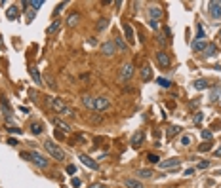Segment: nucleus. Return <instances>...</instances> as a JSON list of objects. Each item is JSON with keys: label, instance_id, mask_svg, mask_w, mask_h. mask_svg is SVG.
Wrapping results in <instances>:
<instances>
[{"label": "nucleus", "instance_id": "c03bdc74", "mask_svg": "<svg viewBox=\"0 0 221 188\" xmlns=\"http://www.w3.org/2000/svg\"><path fill=\"white\" fill-rule=\"evenodd\" d=\"M71 184H73L74 188H78V186L82 184V181H80V179H76V177H74V179H73V182H71Z\"/></svg>", "mask_w": 221, "mask_h": 188}, {"label": "nucleus", "instance_id": "f03ea898", "mask_svg": "<svg viewBox=\"0 0 221 188\" xmlns=\"http://www.w3.org/2000/svg\"><path fill=\"white\" fill-rule=\"evenodd\" d=\"M29 162H32L35 165H38L40 169H46L48 165H50V162L44 158V156H40V154L36 152V150H32V152H29Z\"/></svg>", "mask_w": 221, "mask_h": 188}, {"label": "nucleus", "instance_id": "9b49d317", "mask_svg": "<svg viewBox=\"0 0 221 188\" xmlns=\"http://www.w3.org/2000/svg\"><path fill=\"white\" fill-rule=\"evenodd\" d=\"M78 158H80V162H82V163L86 165V167H90V169H99L97 162H95V160H92L90 156H86V154H80Z\"/></svg>", "mask_w": 221, "mask_h": 188}, {"label": "nucleus", "instance_id": "4c0bfd02", "mask_svg": "<svg viewBox=\"0 0 221 188\" xmlns=\"http://www.w3.org/2000/svg\"><path fill=\"white\" fill-rule=\"evenodd\" d=\"M202 139L210 141V139H212V131H208V129H204V131H202Z\"/></svg>", "mask_w": 221, "mask_h": 188}, {"label": "nucleus", "instance_id": "6ab92c4d", "mask_svg": "<svg viewBox=\"0 0 221 188\" xmlns=\"http://www.w3.org/2000/svg\"><path fill=\"white\" fill-rule=\"evenodd\" d=\"M17 15H19V8L17 6H10L8 12H6V17L8 19H17Z\"/></svg>", "mask_w": 221, "mask_h": 188}, {"label": "nucleus", "instance_id": "a211bd4d", "mask_svg": "<svg viewBox=\"0 0 221 188\" xmlns=\"http://www.w3.org/2000/svg\"><path fill=\"white\" fill-rule=\"evenodd\" d=\"M124 184H126V188H143L141 181H137V179H131V177L124 181Z\"/></svg>", "mask_w": 221, "mask_h": 188}, {"label": "nucleus", "instance_id": "2f4dec72", "mask_svg": "<svg viewBox=\"0 0 221 188\" xmlns=\"http://www.w3.org/2000/svg\"><path fill=\"white\" fill-rule=\"evenodd\" d=\"M0 106H2L4 110H6V114H10V105H8V99H0Z\"/></svg>", "mask_w": 221, "mask_h": 188}, {"label": "nucleus", "instance_id": "0eeeda50", "mask_svg": "<svg viewBox=\"0 0 221 188\" xmlns=\"http://www.w3.org/2000/svg\"><path fill=\"white\" fill-rule=\"evenodd\" d=\"M156 63L160 65L162 69H168V67H170V63H172V61H170V55L166 53V51H162V50L156 51Z\"/></svg>", "mask_w": 221, "mask_h": 188}, {"label": "nucleus", "instance_id": "a18cd8bd", "mask_svg": "<svg viewBox=\"0 0 221 188\" xmlns=\"http://www.w3.org/2000/svg\"><path fill=\"white\" fill-rule=\"evenodd\" d=\"M8 131H10V133H14V135H17V133L21 135V129H19V127H10Z\"/></svg>", "mask_w": 221, "mask_h": 188}, {"label": "nucleus", "instance_id": "de8ad7c7", "mask_svg": "<svg viewBox=\"0 0 221 188\" xmlns=\"http://www.w3.org/2000/svg\"><path fill=\"white\" fill-rule=\"evenodd\" d=\"M74 171H76V167H74V165H69V167H67V173H69V175H73Z\"/></svg>", "mask_w": 221, "mask_h": 188}, {"label": "nucleus", "instance_id": "f257e3e1", "mask_svg": "<svg viewBox=\"0 0 221 188\" xmlns=\"http://www.w3.org/2000/svg\"><path fill=\"white\" fill-rule=\"evenodd\" d=\"M44 148H46V152L50 154L53 160H57V162H65V160H67V156H65V152L59 148V145H55V142L50 141V139L44 142Z\"/></svg>", "mask_w": 221, "mask_h": 188}, {"label": "nucleus", "instance_id": "f3484780", "mask_svg": "<svg viewBox=\"0 0 221 188\" xmlns=\"http://www.w3.org/2000/svg\"><path fill=\"white\" fill-rule=\"evenodd\" d=\"M202 53H204V57H214V55L217 53V46H215V44H208Z\"/></svg>", "mask_w": 221, "mask_h": 188}, {"label": "nucleus", "instance_id": "aec40b11", "mask_svg": "<svg viewBox=\"0 0 221 188\" xmlns=\"http://www.w3.org/2000/svg\"><path fill=\"white\" fill-rule=\"evenodd\" d=\"M113 42H115V46H116V50H118V51H126V48H128V46H126V42H124V38H120V36H116V38H115Z\"/></svg>", "mask_w": 221, "mask_h": 188}, {"label": "nucleus", "instance_id": "a19ab883", "mask_svg": "<svg viewBox=\"0 0 221 188\" xmlns=\"http://www.w3.org/2000/svg\"><path fill=\"white\" fill-rule=\"evenodd\" d=\"M208 167H210V162H206V160L198 163V169H208Z\"/></svg>", "mask_w": 221, "mask_h": 188}, {"label": "nucleus", "instance_id": "8fccbe9b", "mask_svg": "<svg viewBox=\"0 0 221 188\" xmlns=\"http://www.w3.org/2000/svg\"><path fill=\"white\" fill-rule=\"evenodd\" d=\"M8 145H10V146H15L17 141H15V139H8Z\"/></svg>", "mask_w": 221, "mask_h": 188}, {"label": "nucleus", "instance_id": "72a5a7b5", "mask_svg": "<svg viewBox=\"0 0 221 188\" xmlns=\"http://www.w3.org/2000/svg\"><path fill=\"white\" fill-rule=\"evenodd\" d=\"M202 120H204V114H202V112H196V114H194V118H193L194 124H200Z\"/></svg>", "mask_w": 221, "mask_h": 188}, {"label": "nucleus", "instance_id": "423d86ee", "mask_svg": "<svg viewBox=\"0 0 221 188\" xmlns=\"http://www.w3.org/2000/svg\"><path fill=\"white\" fill-rule=\"evenodd\" d=\"M179 163H181V160H177V158H172V160H164V162H160L158 163V167L160 169H177L179 167Z\"/></svg>", "mask_w": 221, "mask_h": 188}, {"label": "nucleus", "instance_id": "5701e85b", "mask_svg": "<svg viewBox=\"0 0 221 188\" xmlns=\"http://www.w3.org/2000/svg\"><path fill=\"white\" fill-rule=\"evenodd\" d=\"M53 124L57 126V127H61V129H65V133H69V131H71V126L65 124V122H61L59 118H53Z\"/></svg>", "mask_w": 221, "mask_h": 188}, {"label": "nucleus", "instance_id": "7ed1b4c3", "mask_svg": "<svg viewBox=\"0 0 221 188\" xmlns=\"http://www.w3.org/2000/svg\"><path fill=\"white\" fill-rule=\"evenodd\" d=\"M131 76H134V65H131V63L122 65V67H120V72H118V78L122 82H126V80L131 78Z\"/></svg>", "mask_w": 221, "mask_h": 188}, {"label": "nucleus", "instance_id": "09e8293b", "mask_svg": "<svg viewBox=\"0 0 221 188\" xmlns=\"http://www.w3.org/2000/svg\"><path fill=\"white\" fill-rule=\"evenodd\" d=\"M193 173H194V169H185V173H183V175H185V177H191Z\"/></svg>", "mask_w": 221, "mask_h": 188}, {"label": "nucleus", "instance_id": "c9c22d12", "mask_svg": "<svg viewBox=\"0 0 221 188\" xmlns=\"http://www.w3.org/2000/svg\"><path fill=\"white\" fill-rule=\"evenodd\" d=\"M181 145H183V146H189V145H191V137H189V135H183V137H181Z\"/></svg>", "mask_w": 221, "mask_h": 188}, {"label": "nucleus", "instance_id": "473e14b6", "mask_svg": "<svg viewBox=\"0 0 221 188\" xmlns=\"http://www.w3.org/2000/svg\"><path fill=\"white\" fill-rule=\"evenodd\" d=\"M156 84H160L162 87H170V86H172V82L166 80V78H156Z\"/></svg>", "mask_w": 221, "mask_h": 188}, {"label": "nucleus", "instance_id": "bb28decb", "mask_svg": "<svg viewBox=\"0 0 221 188\" xmlns=\"http://www.w3.org/2000/svg\"><path fill=\"white\" fill-rule=\"evenodd\" d=\"M177 133H181V127H179V126H172V127L168 129V137H170V139H172V137H175Z\"/></svg>", "mask_w": 221, "mask_h": 188}, {"label": "nucleus", "instance_id": "20e7f679", "mask_svg": "<svg viewBox=\"0 0 221 188\" xmlns=\"http://www.w3.org/2000/svg\"><path fill=\"white\" fill-rule=\"evenodd\" d=\"M101 53L105 55V57H113V55L116 53V46H115V42L113 40H107L101 44Z\"/></svg>", "mask_w": 221, "mask_h": 188}, {"label": "nucleus", "instance_id": "39448f33", "mask_svg": "<svg viewBox=\"0 0 221 188\" xmlns=\"http://www.w3.org/2000/svg\"><path fill=\"white\" fill-rule=\"evenodd\" d=\"M111 106V99L101 95V97H95V110H99V112H103V110H107Z\"/></svg>", "mask_w": 221, "mask_h": 188}, {"label": "nucleus", "instance_id": "393cba45", "mask_svg": "<svg viewBox=\"0 0 221 188\" xmlns=\"http://www.w3.org/2000/svg\"><path fill=\"white\" fill-rule=\"evenodd\" d=\"M107 27H109V19L103 17V19H99V21H97V27H95V29H97V30H105Z\"/></svg>", "mask_w": 221, "mask_h": 188}, {"label": "nucleus", "instance_id": "1a4fd4ad", "mask_svg": "<svg viewBox=\"0 0 221 188\" xmlns=\"http://www.w3.org/2000/svg\"><path fill=\"white\" fill-rule=\"evenodd\" d=\"M122 30H124V34H126V40L130 42V44H134L136 42V34H134V29H131V25L130 23H122Z\"/></svg>", "mask_w": 221, "mask_h": 188}, {"label": "nucleus", "instance_id": "49530a36", "mask_svg": "<svg viewBox=\"0 0 221 188\" xmlns=\"http://www.w3.org/2000/svg\"><path fill=\"white\" fill-rule=\"evenodd\" d=\"M149 27H151V29H156V27H158V23H156L154 19H149Z\"/></svg>", "mask_w": 221, "mask_h": 188}, {"label": "nucleus", "instance_id": "37998d69", "mask_svg": "<svg viewBox=\"0 0 221 188\" xmlns=\"http://www.w3.org/2000/svg\"><path fill=\"white\" fill-rule=\"evenodd\" d=\"M158 44L160 46H166V34H158Z\"/></svg>", "mask_w": 221, "mask_h": 188}, {"label": "nucleus", "instance_id": "c756f323", "mask_svg": "<svg viewBox=\"0 0 221 188\" xmlns=\"http://www.w3.org/2000/svg\"><path fill=\"white\" fill-rule=\"evenodd\" d=\"M194 87H196V90H206V87H208V82H206V80H196V82H194Z\"/></svg>", "mask_w": 221, "mask_h": 188}, {"label": "nucleus", "instance_id": "a878e982", "mask_svg": "<svg viewBox=\"0 0 221 188\" xmlns=\"http://www.w3.org/2000/svg\"><path fill=\"white\" fill-rule=\"evenodd\" d=\"M59 27H61V21H53V23H52V25L48 27V30H46V32H48V34H53V32L57 30Z\"/></svg>", "mask_w": 221, "mask_h": 188}, {"label": "nucleus", "instance_id": "412c9836", "mask_svg": "<svg viewBox=\"0 0 221 188\" xmlns=\"http://www.w3.org/2000/svg\"><path fill=\"white\" fill-rule=\"evenodd\" d=\"M206 46H208V44H206L204 40H194V42H193V50H194V51H204Z\"/></svg>", "mask_w": 221, "mask_h": 188}, {"label": "nucleus", "instance_id": "7c9ffc66", "mask_svg": "<svg viewBox=\"0 0 221 188\" xmlns=\"http://www.w3.org/2000/svg\"><path fill=\"white\" fill-rule=\"evenodd\" d=\"M204 38V29H202V25H198L196 27V38L194 40H202Z\"/></svg>", "mask_w": 221, "mask_h": 188}, {"label": "nucleus", "instance_id": "dca6fc26", "mask_svg": "<svg viewBox=\"0 0 221 188\" xmlns=\"http://www.w3.org/2000/svg\"><path fill=\"white\" fill-rule=\"evenodd\" d=\"M151 78H152V70H151L149 65H145V67L141 69V80H143V82H149Z\"/></svg>", "mask_w": 221, "mask_h": 188}, {"label": "nucleus", "instance_id": "f704fd0d", "mask_svg": "<svg viewBox=\"0 0 221 188\" xmlns=\"http://www.w3.org/2000/svg\"><path fill=\"white\" fill-rule=\"evenodd\" d=\"M65 6H67V2H61V4H59L57 8H55V10H53V15H57V14H61V12H63V8H65Z\"/></svg>", "mask_w": 221, "mask_h": 188}, {"label": "nucleus", "instance_id": "2eb2a0df", "mask_svg": "<svg viewBox=\"0 0 221 188\" xmlns=\"http://www.w3.org/2000/svg\"><path fill=\"white\" fill-rule=\"evenodd\" d=\"M29 129H31V133H32V135H40L42 131H44V126L40 124V122H31Z\"/></svg>", "mask_w": 221, "mask_h": 188}, {"label": "nucleus", "instance_id": "f8f14e48", "mask_svg": "<svg viewBox=\"0 0 221 188\" xmlns=\"http://www.w3.org/2000/svg\"><path fill=\"white\" fill-rule=\"evenodd\" d=\"M149 15H151V19H154V21H156V19H160L162 17V8L160 6H149Z\"/></svg>", "mask_w": 221, "mask_h": 188}, {"label": "nucleus", "instance_id": "ddd939ff", "mask_svg": "<svg viewBox=\"0 0 221 188\" xmlns=\"http://www.w3.org/2000/svg\"><path fill=\"white\" fill-rule=\"evenodd\" d=\"M82 105H84L86 108H90V110H95V97L84 95V97H82Z\"/></svg>", "mask_w": 221, "mask_h": 188}, {"label": "nucleus", "instance_id": "ea45409f", "mask_svg": "<svg viewBox=\"0 0 221 188\" xmlns=\"http://www.w3.org/2000/svg\"><path fill=\"white\" fill-rule=\"evenodd\" d=\"M217 97H219V87L212 90V101H217Z\"/></svg>", "mask_w": 221, "mask_h": 188}, {"label": "nucleus", "instance_id": "3c124183", "mask_svg": "<svg viewBox=\"0 0 221 188\" xmlns=\"http://www.w3.org/2000/svg\"><path fill=\"white\" fill-rule=\"evenodd\" d=\"M32 17H35V12H29V15H27V21H32Z\"/></svg>", "mask_w": 221, "mask_h": 188}, {"label": "nucleus", "instance_id": "c85d7f7f", "mask_svg": "<svg viewBox=\"0 0 221 188\" xmlns=\"http://www.w3.org/2000/svg\"><path fill=\"white\" fill-rule=\"evenodd\" d=\"M31 76H32V80H35V84H42V78H40L36 69H31Z\"/></svg>", "mask_w": 221, "mask_h": 188}, {"label": "nucleus", "instance_id": "b1692460", "mask_svg": "<svg viewBox=\"0 0 221 188\" xmlns=\"http://www.w3.org/2000/svg\"><path fill=\"white\" fill-rule=\"evenodd\" d=\"M137 175H139V179H151V177L154 175L151 169H139L137 171Z\"/></svg>", "mask_w": 221, "mask_h": 188}, {"label": "nucleus", "instance_id": "6e6552de", "mask_svg": "<svg viewBox=\"0 0 221 188\" xmlns=\"http://www.w3.org/2000/svg\"><path fill=\"white\" fill-rule=\"evenodd\" d=\"M48 103H50V106L55 110V112H59V114H63V110L67 108V106H65V103L61 101L59 97H52V99H48Z\"/></svg>", "mask_w": 221, "mask_h": 188}, {"label": "nucleus", "instance_id": "4468645a", "mask_svg": "<svg viewBox=\"0 0 221 188\" xmlns=\"http://www.w3.org/2000/svg\"><path fill=\"white\" fill-rule=\"evenodd\" d=\"M143 141H145V133H143V131H137V133L134 135V137H131V146H141V142Z\"/></svg>", "mask_w": 221, "mask_h": 188}, {"label": "nucleus", "instance_id": "603ef678", "mask_svg": "<svg viewBox=\"0 0 221 188\" xmlns=\"http://www.w3.org/2000/svg\"><path fill=\"white\" fill-rule=\"evenodd\" d=\"M90 188H105V186H103V184H92Z\"/></svg>", "mask_w": 221, "mask_h": 188}, {"label": "nucleus", "instance_id": "4be33fe9", "mask_svg": "<svg viewBox=\"0 0 221 188\" xmlns=\"http://www.w3.org/2000/svg\"><path fill=\"white\" fill-rule=\"evenodd\" d=\"M78 21H80V14H73V15H69V19H67V25H69V27H74V25H78Z\"/></svg>", "mask_w": 221, "mask_h": 188}, {"label": "nucleus", "instance_id": "cd10ccee", "mask_svg": "<svg viewBox=\"0 0 221 188\" xmlns=\"http://www.w3.org/2000/svg\"><path fill=\"white\" fill-rule=\"evenodd\" d=\"M147 162L149 163H160V156H158V154H147Z\"/></svg>", "mask_w": 221, "mask_h": 188}, {"label": "nucleus", "instance_id": "e433bc0d", "mask_svg": "<svg viewBox=\"0 0 221 188\" xmlns=\"http://www.w3.org/2000/svg\"><path fill=\"white\" fill-rule=\"evenodd\" d=\"M210 148H212V145H208V142H206V145H200V146H198V152H208Z\"/></svg>", "mask_w": 221, "mask_h": 188}, {"label": "nucleus", "instance_id": "58836bf2", "mask_svg": "<svg viewBox=\"0 0 221 188\" xmlns=\"http://www.w3.org/2000/svg\"><path fill=\"white\" fill-rule=\"evenodd\" d=\"M42 4H44L42 0H36V2H35V0H32V2H29V6H32V8H35V10H36V8H40Z\"/></svg>", "mask_w": 221, "mask_h": 188}, {"label": "nucleus", "instance_id": "79ce46f5", "mask_svg": "<svg viewBox=\"0 0 221 188\" xmlns=\"http://www.w3.org/2000/svg\"><path fill=\"white\" fill-rule=\"evenodd\" d=\"M101 122V116H90V124H99Z\"/></svg>", "mask_w": 221, "mask_h": 188}, {"label": "nucleus", "instance_id": "9d476101", "mask_svg": "<svg viewBox=\"0 0 221 188\" xmlns=\"http://www.w3.org/2000/svg\"><path fill=\"white\" fill-rule=\"evenodd\" d=\"M210 15L214 19H221V2H210Z\"/></svg>", "mask_w": 221, "mask_h": 188}, {"label": "nucleus", "instance_id": "864d4df0", "mask_svg": "<svg viewBox=\"0 0 221 188\" xmlns=\"http://www.w3.org/2000/svg\"><path fill=\"white\" fill-rule=\"evenodd\" d=\"M214 154H215V156H221V146H219V148H217V150H215Z\"/></svg>", "mask_w": 221, "mask_h": 188}]
</instances>
